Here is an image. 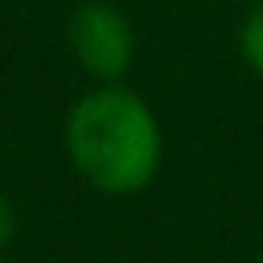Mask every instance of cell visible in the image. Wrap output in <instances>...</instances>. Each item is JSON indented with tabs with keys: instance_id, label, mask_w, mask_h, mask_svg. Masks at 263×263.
I'll return each mask as SVG.
<instances>
[{
	"instance_id": "6da1fadb",
	"label": "cell",
	"mask_w": 263,
	"mask_h": 263,
	"mask_svg": "<svg viewBox=\"0 0 263 263\" xmlns=\"http://www.w3.org/2000/svg\"><path fill=\"white\" fill-rule=\"evenodd\" d=\"M66 152L99 193H140L160 168V127L140 95L99 86L74 103Z\"/></svg>"
},
{
	"instance_id": "7a4b0ae2",
	"label": "cell",
	"mask_w": 263,
	"mask_h": 263,
	"mask_svg": "<svg viewBox=\"0 0 263 263\" xmlns=\"http://www.w3.org/2000/svg\"><path fill=\"white\" fill-rule=\"evenodd\" d=\"M66 37H70V49L86 74L107 78V82L127 74L132 53H136V33H132V21L115 4H107V0L78 4Z\"/></svg>"
},
{
	"instance_id": "3957f363",
	"label": "cell",
	"mask_w": 263,
	"mask_h": 263,
	"mask_svg": "<svg viewBox=\"0 0 263 263\" xmlns=\"http://www.w3.org/2000/svg\"><path fill=\"white\" fill-rule=\"evenodd\" d=\"M242 58H247V66L263 78V4H255L251 12H247V21H242Z\"/></svg>"
},
{
	"instance_id": "277c9868",
	"label": "cell",
	"mask_w": 263,
	"mask_h": 263,
	"mask_svg": "<svg viewBox=\"0 0 263 263\" xmlns=\"http://www.w3.org/2000/svg\"><path fill=\"white\" fill-rule=\"evenodd\" d=\"M12 234H16V210H12L8 193H0V251L12 242Z\"/></svg>"
}]
</instances>
